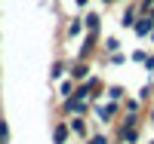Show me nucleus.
Here are the masks:
<instances>
[{
	"mask_svg": "<svg viewBox=\"0 0 154 144\" xmlns=\"http://www.w3.org/2000/svg\"><path fill=\"white\" fill-rule=\"evenodd\" d=\"M59 113H62V116H89V113H93V104L71 95V98H65V101H59Z\"/></svg>",
	"mask_w": 154,
	"mask_h": 144,
	"instance_id": "nucleus-1",
	"label": "nucleus"
},
{
	"mask_svg": "<svg viewBox=\"0 0 154 144\" xmlns=\"http://www.w3.org/2000/svg\"><path fill=\"white\" fill-rule=\"evenodd\" d=\"M93 113H96L99 123L111 126V123L120 116V104H114V101H105V104H102V101H96V104H93Z\"/></svg>",
	"mask_w": 154,
	"mask_h": 144,
	"instance_id": "nucleus-2",
	"label": "nucleus"
},
{
	"mask_svg": "<svg viewBox=\"0 0 154 144\" xmlns=\"http://www.w3.org/2000/svg\"><path fill=\"white\" fill-rule=\"evenodd\" d=\"M114 141L120 144H139V138H142V126H123V123H114Z\"/></svg>",
	"mask_w": 154,
	"mask_h": 144,
	"instance_id": "nucleus-3",
	"label": "nucleus"
},
{
	"mask_svg": "<svg viewBox=\"0 0 154 144\" xmlns=\"http://www.w3.org/2000/svg\"><path fill=\"white\" fill-rule=\"evenodd\" d=\"M68 129H71V138H77V141H86L89 132H93L86 116H68Z\"/></svg>",
	"mask_w": 154,
	"mask_h": 144,
	"instance_id": "nucleus-4",
	"label": "nucleus"
},
{
	"mask_svg": "<svg viewBox=\"0 0 154 144\" xmlns=\"http://www.w3.org/2000/svg\"><path fill=\"white\" fill-rule=\"evenodd\" d=\"M89 71H93V68H89V61H86V58H74V61L68 64V77H71L74 83H83V80H89V77H93Z\"/></svg>",
	"mask_w": 154,
	"mask_h": 144,
	"instance_id": "nucleus-5",
	"label": "nucleus"
},
{
	"mask_svg": "<svg viewBox=\"0 0 154 144\" xmlns=\"http://www.w3.org/2000/svg\"><path fill=\"white\" fill-rule=\"evenodd\" d=\"M83 31L93 34V37H102V16H99L96 9H89L86 16H83Z\"/></svg>",
	"mask_w": 154,
	"mask_h": 144,
	"instance_id": "nucleus-6",
	"label": "nucleus"
},
{
	"mask_svg": "<svg viewBox=\"0 0 154 144\" xmlns=\"http://www.w3.org/2000/svg\"><path fill=\"white\" fill-rule=\"evenodd\" d=\"M53 144H71L68 120H56V123H53Z\"/></svg>",
	"mask_w": 154,
	"mask_h": 144,
	"instance_id": "nucleus-7",
	"label": "nucleus"
},
{
	"mask_svg": "<svg viewBox=\"0 0 154 144\" xmlns=\"http://www.w3.org/2000/svg\"><path fill=\"white\" fill-rule=\"evenodd\" d=\"M96 49H99V37H93V34H83V43H80V52H77V58H93L96 55Z\"/></svg>",
	"mask_w": 154,
	"mask_h": 144,
	"instance_id": "nucleus-8",
	"label": "nucleus"
},
{
	"mask_svg": "<svg viewBox=\"0 0 154 144\" xmlns=\"http://www.w3.org/2000/svg\"><path fill=\"white\" fill-rule=\"evenodd\" d=\"M151 31H154V19L151 16H139L136 25H133V34L136 37H151Z\"/></svg>",
	"mask_w": 154,
	"mask_h": 144,
	"instance_id": "nucleus-9",
	"label": "nucleus"
},
{
	"mask_svg": "<svg viewBox=\"0 0 154 144\" xmlns=\"http://www.w3.org/2000/svg\"><path fill=\"white\" fill-rule=\"evenodd\" d=\"M68 64H71V61H65V58H56V61H53V68H49V80H53V83L65 80V77H68Z\"/></svg>",
	"mask_w": 154,
	"mask_h": 144,
	"instance_id": "nucleus-10",
	"label": "nucleus"
},
{
	"mask_svg": "<svg viewBox=\"0 0 154 144\" xmlns=\"http://www.w3.org/2000/svg\"><path fill=\"white\" fill-rule=\"evenodd\" d=\"M105 98L114 101V104H120V101L126 98V86H123V83H111V86H105Z\"/></svg>",
	"mask_w": 154,
	"mask_h": 144,
	"instance_id": "nucleus-11",
	"label": "nucleus"
},
{
	"mask_svg": "<svg viewBox=\"0 0 154 144\" xmlns=\"http://www.w3.org/2000/svg\"><path fill=\"white\" fill-rule=\"evenodd\" d=\"M74 89H77V83L71 80V77H65V80H59V83H56V92H59V101L71 98V95H74Z\"/></svg>",
	"mask_w": 154,
	"mask_h": 144,
	"instance_id": "nucleus-12",
	"label": "nucleus"
},
{
	"mask_svg": "<svg viewBox=\"0 0 154 144\" xmlns=\"http://www.w3.org/2000/svg\"><path fill=\"white\" fill-rule=\"evenodd\" d=\"M80 34H86V31H83V16H77V19H71V22L65 25V37L74 40V37H80Z\"/></svg>",
	"mask_w": 154,
	"mask_h": 144,
	"instance_id": "nucleus-13",
	"label": "nucleus"
},
{
	"mask_svg": "<svg viewBox=\"0 0 154 144\" xmlns=\"http://www.w3.org/2000/svg\"><path fill=\"white\" fill-rule=\"evenodd\" d=\"M120 113H142V101H139L136 95H126L120 101Z\"/></svg>",
	"mask_w": 154,
	"mask_h": 144,
	"instance_id": "nucleus-14",
	"label": "nucleus"
},
{
	"mask_svg": "<svg viewBox=\"0 0 154 144\" xmlns=\"http://www.w3.org/2000/svg\"><path fill=\"white\" fill-rule=\"evenodd\" d=\"M136 19H139V6L136 3H126V9H123V28H133V25H136Z\"/></svg>",
	"mask_w": 154,
	"mask_h": 144,
	"instance_id": "nucleus-15",
	"label": "nucleus"
},
{
	"mask_svg": "<svg viewBox=\"0 0 154 144\" xmlns=\"http://www.w3.org/2000/svg\"><path fill=\"white\" fill-rule=\"evenodd\" d=\"M86 144H114V138H111L108 132H99V129L93 126V132H89V138H86Z\"/></svg>",
	"mask_w": 154,
	"mask_h": 144,
	"instance_id": "nucleus-16",
	"label": "nucleus"
},
{
	"mask_svg": "<svg viewBox=\"0 0 154 144\" xmlns=\"http://www.w3.org/2000/svg\"><path fill=\"white\" fill-rule=\"evenodd\" d=\"M120 40L117 37H105V40H102V52H105V55H114V52H120Z\"/></svg>",
	"mask_w": 154,
	"mask_h": 144,
	"instance_id": "nucleus-17",
	"label": "nucleus"
},
{
	"mask_svg": "<svg viewBox=\"0 0 154 144\" xmlns=\"http://www.w3.org/2000/svg\"><path fill=\"white\" fill-rule=\"evenodd\" d=\"M136 98H139V101H142V104H145V101H151V98H154V83L148 80V83H145L142 89H139V95H136Z\"/></svg>",
	"mask_w": 154,
	"mask_h": 144,
	"instance_id": "nucleus-18",
	"label": "nucleus"
},
{
	"mask_svg": "<svg viewBox=\"0 0 154 144\" xmlns=\"http://www.w3.org/2000/svg\"><path fill=\"white\" fill-rule=\"evenodd\" d=\"M9 135H12V132H9V123L0 116V144H9Z\"/></svg>",
	"mask_w": 154,
	"mask_h": 144,
	"instance_id": "nucleus-19",
	"label": "nucleus"
},
{
	"mask_svg": "<svg viewBox=\"0 0 154 144\" xmlns=\"http://www.w3.org/2000/svg\"><path fill=\"white\" fill-rule=\"evenodd\" d=\"M145 58H148L145 49H133V52H130V61H136V64H145Z\"/></svg>",
	"mask_w": 154,
	"mask_h": 144,
	"instance_id": "nucleus-20",
	"label": "nucleus"
},
{
	"mask_svg": "<svg viewBox=\"0 0 154 144\" xmlns=\"http://www.w3.org/2000/svg\"><path fill=\"white\" fill-rule=\"evenodd\" d=\"M130 61V55H123V52H114V55H108V64H126Z\"/></svg>",
	"mask_w": 154,
	"mask_h": 144,
	"instance_id": "nucleus-21",
	"label": "nucleus"
},
{
	"mask_svg": "<svg viewBox=\"0 0 154 144\" xmlns=\"http://www.w3.org/2000/svg\"><path fill=\"white\" fill-rule=\"evenodd\" d=\"M145 71H148V74H154V55H148V58H145Z\"/></svg>",
	"mask_w": 154,
	"mask_h": 144,
	"instance_id": "nucleus-22",
	"label": "nucleus"
},
{
	"mask_svg": "<svg viewBox=\"0 0 154 144\" xmlns=\"http://www.w3.org/2000/svg\"><path fill=\"white\" fill-rule=\"evenodd\" d=\"M145 120H148V123L154 126V104H151V107H148V113H145Z\"/></svg>",
	"mask_w": 154,
	"mask_h": 144,
	"instance_id": "nucleus-23",
	"label": "nucleus"
},
{
	"mask_svg": "<svg viewBox=\"0 0 154 144\" xmlns=\"http://www.w3.org/2000/svg\"><path fill=\"white\" fill-rule=\"evenodd\" d=\"M86 3H89V0H77V6H80V9H83V6H86Z\"/></svg>",
	"mask_w": 154,
	"mask_h": 144,
	"instance_id": "nucleus-24",
	"label": "nucleus"
},
{
	"mask_svg": "<svg viewBox=\"0 0 154 144\" xmlns=\"http://www.w3.org/2000/svg\"><path fill=\"white\" fill-rule=\"evenodd\" d=\"M102 3H105V6H111V3H114V0H102Z\"/></svg>",
	"mask_w": 154,
	"mask_h": 144,
	"instance_id": "nucleus-25",
	"label": "nucleus"
},
{
	"mask_svg": "<svg viewBox=\"0 0 154 144\" xmlns=\"http://www.w3.org/2000/svg\"><path fill=\"white\" fill-rule=\"evenodd\" d=\"M148 16H151V19H154V6H151V9H148Z\"/></svg>",
	"mask_w": 154,
	"mask_h": 144,
	"instance_id": "nucleus-26",
	"label": "nucleus"
},
{
	"mask_svg": "<svg viewBox=\"0 0 154 144\" xmlns=\"http://www.w3.org/2000/svg\"><path fill=\"white\" fill-rule=\"evenodd\" d=\"M114 3H123V0H114Z\"/></svg>",
	"mask_w": 154,
	"mask_h": 144,
	"instance_id": "nucleus-27",
	"label": "nucleus"
},
{
	"mask_svg": "<svg viewBox=\"0 0 154 144\" xmlns=\"http://www.w3.org/2000/svg\"><path fill=\"white\" fill-rule=\"evenodd\" d=\"M0 116H3V107H0Z\"/></svg>",
	"mask_w": 154,
	"mask_h": 144,
	"instance_id": "nucleus-28",
	"label": "nucleus"
},
{
	"mask_svg": "<svg viewBox=\"0 0 154 144\" xmlns=\"http://www.w3.org/2000/svg\"><path fill=\"white\" fill-rule=\"evenodd\" d=\"M151 40H154V31H151Z\"/></svg>",
	"mask_w": 154,
	"mask_h": 144,
	"instance_id": "nucleus-29",
	"label": "nucleus"
},
{
	"mask_svg": "<svg viewBox=\"0 0 154 144\" xmlns=\"http://www.w3.org/2000/svg\"><path fill=\"white\" fill-rule=\"evenodd\" d=\"M114 144H120V141H114Z\"/></svg>",
	"mask_w": 154,
	"mask_h": 144,
	"instance_id": "nucleus-30",
	"label": "nucleus"
},
{
	"mask_svg": "<svg viewBox=\"0 0 154 144\" xmlns=\"http://www.w3.org/2000/svg\"><path fill=\"white\" fill-rule=\"evenodd\" d=\"M148 144H154V141H148Z\"/></svg>",
	"mask_w": 154,
	"mask_h": 144,
	"instance_id": "nucleus-31",
	"label": "nucleus"
},
{
	"mask_svg": "<svg viewBox=\"0 0 154 144\" xmlns=\"http://www.w3.org/2000/svg\"><path fill=\"white\" fill-rule=\"evenodd\" d=\"M80 144H83V141H80Z\"/></svg>",
	"mask_w": 154,
	"mask_h": 144,
	"instance_id": "nucleus-32",
	"label": "nucleus"
}]
</instances>
